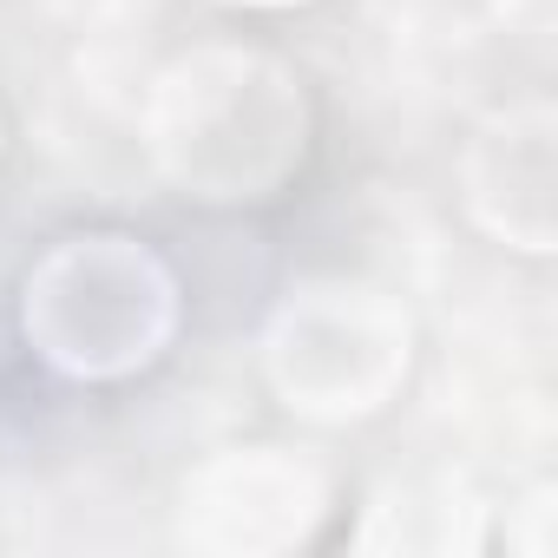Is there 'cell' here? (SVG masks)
<instances>
[{
	"instance_id": "cell-1",
	"label": "cell",
	"mask_w": 558,
	"mask_h": 558,
	"mask_svg": "<svg viewBox=\"0 0 558 558\" xmlns=\"http://www.w3.org/2000/svg\"><path fill=\"white\" fill-rule=\"evenodd\" d=\"M223 73L210 80V60L204 66H184L178 86H191V112H184V132L191 138H165V158L178 165L184 184H217L210 197H250V171L236 158V119H269V112H303L290 99V80L269 73L263 60H217Z\"/></svg>"
}]
</instances>
